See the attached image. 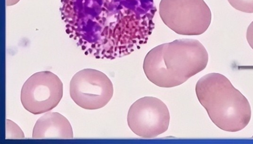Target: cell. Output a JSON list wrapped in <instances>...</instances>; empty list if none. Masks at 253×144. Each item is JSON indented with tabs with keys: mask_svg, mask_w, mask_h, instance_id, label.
I'll return each instance as SVG.
<instances>
[{
	"mask_svg": "<svg viewBox=\"0 0 253 144\" xmlns=\"http://www.w3.org/2000/svg\"><path fill=\"white\" fill-rule=\"evenodd\" d=\"M66 32L96 58L113 59L146 44L155 28L153 0H61Z\"/></svg>",
	"mask_w": 253,
	"mask_h": 144,
	"instance_id": "obj_1",
	"label": "cell"
},
{
	"mask_svg": "<svg viewBox=\"0 0 253 144\" xmlns=\"http://www.w3.org/2000/svg\"><path fill=\"white\" fill-rule=\"evenodd\" d=\"M208 59L206 48L198 40L177 39L150 50L144 58L143 69L153 84L172 87L203 70Z\"/></svg>",
	"mask_w": 253,
	"mask_h": 144,
	"instance_id": "obj_2",
	"label": "cell"
},
{
	"mask_svg": "<svg viewBox=\"0 0 253 144\" xmlns=\"http://www.w3.org/2000/svg\"><path fill=\"white\" fill-rule=\"evenodd\" d=\"M195 91L210 119L220 129L237 132L249 123L251 109L248 100L223 75L211 73L203 76Z\"/></svg>",
	"mask_w": 253,
	"mask_h": 144,
	"instance_id": "obj_3",
	"label": "cell"
},
{
	"mask_svg": "<svg viewBox=\"0 0 253 144\" xmlns=\"http://www.w3.org/2000/svg\"><path fill=\"white\" fill-rule=\"evenodd\" d=\"M159 8L164 23L178 34H202L211 23V13L204 0H161Z\"/></svg>",
	"mask_w": 253,
	"mask_h": 144,
	"instance_id": "obj_4",
	"label": "cell"
},
{
	"mask_svg": "<svg viewBox=\"0 0 253 144\" xmlns=\"http://www.w3.org/2000/svg\"><path fill=\"white\" fill-rule=\"evenodd\" d=\"M63 85L59 78L48 71L36 72L23 84L20 100L23 107L34 115L42 114L54 108L60 101Z\"/></svg>",
	"mask_w": 253,
	"mask_h": 144,
	"instance_id": "obj_5",
	"label": "cell"
},
{
	"mask_svg": "<svg viewBox=\"0 0 253 144\" xmlns=\"http://www.w3.org/2000/svg\"><path fill=\"white\" fill-rule=\"evenodd\" d=\"M113 85L107 75L98 70L85 68L77 72L70 83V95L74 102L86 110L104 107L112 98Z\"/></svg>",
	"mask_w": 253,
	"mask_h": 144,
	"instance_id": "obj_6",
	"label": "cell"
},
{
	"mask_svg": "<svg viewBox=\"0 0 253 144\" xmlns=\"http://www.w3.org/2000/svg\"><path fill=\"white\" fill-rule=\"evenodd\" d=\"M170 120L169 109L160 99L145 96L135 101L127 115V124L136 135L154 138L165 132Z\"/></svg>",
	"mask_w": 253,
	"mask_h": 144,
	"instance_id": "obj_7",
	"label": "cell"
},
{
	"mask_svg": "<svg viewBox=\"0 0 253 144\" xmlns=\"http://www.w3.org/2000/svg\"><path fill=\"white\" fill-rule=\"evenodd\" d=\"M32 138L71 139L73 138V132L70 122L64 116L49 111L37 120Z\"/></svg>",
	"mask_w": 253,
	"mask_h": 144,
	"instance_id": "obj_8",
	"label": "cell"
},
{
	"mask_svg": "<svg viewBox=\"0 0 253 144\" xmlns=\"http://www.w3.org/2000/svg\"><path fill=\"white\" fill-rule=\"evenodd\" d=\"M235 9L248 13H253V0H227Z\"/></svg>",
	"mask_w": 253,
	"mask_h": 144,
	"instance_id": "obj_9",
	"label": "cell"
},
{
	"mask_svg": "<svg viewBox=\"0 0 253 144\" xmlns=\"http://www.w3.org/2000/svg\"><path fill=\"white\" fill-rule=\"evenodd\" d=\"M246 37L249 44L253 49V21L251 22L247 29Z\"/></svg>",
	"mask_w": 253,
	"mask_h": 144,
	"instance_id": "obj_10",
	"label": "cell"
},
{
	"mask_svg": "<svg viewBox=\"0 0 253 144\" xmlns=\"http://www.w3.org/2000/svg\"><path fill=\"white\" fill-rule=\"evenodd\" d=\"M20 0H5L7 6H12L17 4Z\"/></svg>",
	"mask_w": 253,
	"mask_h": 144,
	"instance_id": "obj_11",
	"label": "cell"
},
{
	"mask_svg": "<svg viewBox=\"0 0 253 144\" xmlns=\"http://www.w3.org/2000/svg\"></svg>",
	"mask_w": 253,
	"mask_h": 144,
	"instance_id": "obj_12",
	"label": "cell"
}]
</instances>
